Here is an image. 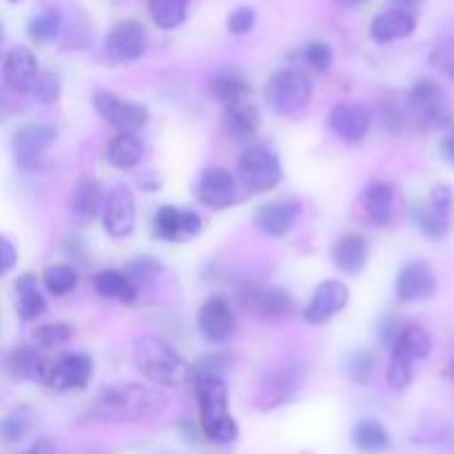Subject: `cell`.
<instances>
[{"mask_svg": "<svg viewBox=\"0 0 454 454\" xmlns=\"http://www.w3.org/2000/svg\"><path fill=\"white\" fill-rule=\"evenodd\" d=\"M168 406V397L160 388L145 384L105 386L93 399L89 417L102 424H140L153 419Z\"/></svg>", "mask_w": 454, "mask_h": 454, "instance_id": "obj_1", "label": "cell"}, {"mask_svg": "<svg viewBox=\"0 0 454 454\" xmlns=\"http://www.w3.org/2000/svg\"><path fill=\"white\" fill-rule=\"evenodd\" d=\"M133 364L151 384L162 388H180L193 381V366L160 337H140L133 344Z\"/></svg>", "mask_w": 454, "mask_h": 454, "instance_id": "obj_2", "label": "cell"}, {"mask_svg": "<svg viewBox=\"0 0 454 454\" xmlns=\"http://www.w3.org/2000/svg\"><path fill=\"white\" fill-rule=\"evenodd\" d=\"M200 403L202 433L215 443H231L238 439V421L229 415V388L222 377H204L195 381Z\"/></svg>", "mask_w": 454, "mask_h": 454, "instance_id": "obj_3", "label": "cell"}, {"mask_svg": "<svg viewBox=\"0 0 454 454\" xmlns=\"http://www.w3.org/2000/svg\"><path fill=\"white\" fill-rule=\"evenodd\" d=\"M390 350H393V355H390L388 364V384L395 390H403L412 384L415 364L428 357L430 350H433V340L424 326L406 324Z\"/></svg>", "mask_w": 454, "mask_h": 454, "instance_id": "obj_4", "label": "cell"}, {"mask_svg": "<svg viewBox=\"0 0 454 454\" xmlns=\"http://www.w3.org/2000/svg\"><path fill=\"white\" fill-rule=\"evenodd\" d=\"M408 109L424 129H446L454 118V106L446 89L430 78H421L408 93Z\"/></svg>", "mask_w": 454, "mask_h": 454, "instance_id": "obj_5", "label": "cell"}, {"mask_svg": "<svg viewBox=\"0 0 454 454\" xmlns=\"http://www.w3.org/2000/svg\"><path fill=\"white\" fill-rule=\"evenodd\" d=\"M264 98L275 114L295 115L309 106L313 98V82L306 71L295 69V67L279 69L266 84Z\"/></svg>", "mask_w": 454, "mask_h": 454, "instance_id": "obj_6", "label": "cell"}, {"mask_svg": "<svg viewBox=\"0 0 454 454\" xmlns=\"http://www.w3.org/2000/svg\"><path fill=\"white\" fill-rule=\"evenodd\" d=\"M238 176L247 191L266 193L282 182V164L270 146L253 145L239 155Z\"/></svg>", "mask_w": 454, "mask_h": 454, "instance_id": "obj_7", "label": "cell"}, {"mask_svg": "<svg viewBox=\"0 0 454 454\" xmlns=\"http://www.w3.org/2000/svg\"><path fill=\"white\" fill-rule=\"evenodd\" d=\"M93 106H96L98 115L118 131L137 133L149 122V109L146 106L131 100H122V98L111 91L93 93Z\"/></svg>", "mask_w": 454, "mask_h": 454, "instance_id": "obj_8", "label": "cell"}, {"mask_svg": "<svg viewBox=\"0 0 454 454\" xmlns=\"http://www.w3.org/2000/svg\"><path fill=\"white\" fill-rule=\"evenodd\" d=\"M93 362L89 355H65L60 359H49V366L44 371L43 384L58 393L67 390H82L91 381Z\"/></svg>", "mask_w": 454, "mask_h": 454, "instance_id": "obj_9", "label": "cell"}, {"mask_svg": "<svg viewBox=\"0 0 454 454\" xmlns=\"http://www.w3.org/2000/svg\"><path fill=\"white\" fill-rule=\"evenodd\" d=\"M102 229L115 239H122L133 233L136 226V198L127 186L118 184L106 193L102 207Z\"/></svg>", "mask_w": 454, "mask_h": 454, "instance_id": "obj_10", "label": "cell"}, {"mask_svg": "<svg viewBox=\"0 0 454 454\" xmlns=\"http://www.w3.org/2000/svg\"><path fill=\"white\" fill-rule=\"evenodd\" d=\"M202 229V217L195 211H189V208H177L164 204L153 215L155 238L167 239V242H182V239L198 238Z\"/></svg>", "mask_w": 454, "mask_h": 454, "instance_id": "obj_11", "label": "cell"}, {"mask_svg": "<svg viewBox=\"0 0 454 454\" xmlns=\"http://www.w3.org/2000/svg\"><path fill=\"white\" fill-rule=\"evenodd\" d=\"M198 326L204 340L211 344H224L233 337L238 322H235L233 309L224 297H208L200 309Z\"/></svg>", "mask_w": 454, "mask_h": 454, "instance_id": "obj_12", "label": "cell"}, {"mask_svg": "<svg viewBox=\"0 0 454 454\" xmlns=\"http://www.w3.org/2000/svg\"><path fill=\"white\" fill-rule=\"evenodd\" d=\"M348 297L350 293L346 284L337 282V279L322 282L315 288L309 306L304 309V319L309 324H326L328 319H333L340 310L346 309Z\"/></svg>", "mask_w": 454, "mask_h": 454, "instance_id": "obj_13", "label": "cell"}, {"mask_svg": "<svg viewBox=\"0 0 454 454\" xmlns=\"http://www.w3.org/2000/svg\"><path fill=\"white\" fill-rule=\"evenodd\" d=\"M195 198L200 204L211 208H224L233 204L235 200V177L233 173L222 167H211L202 171L200 180L195 182L193 189Z\"/></svg>", "mask_w": 454, "mask_h": 454, "instance_id": "obj_14", "label": "cell"}, {"mask_svg": "<svg viewBox=\"0 0 454 454\" xmlns=\"http://www.w3.org/2000/svg\"><path fill=\"white\" fill-rule=\"evenodd\" d=\"M105 49L114 62L137 60L146 49V29L136 20L120 22L111 29Z\"/></svg>", "mask_w": 454, "mask_h": 454, "instance_id": "obj_15", "label": "cell"}, {"mask_svg": "<svg viewBox=\"0 0 454 454\" xmlns=\"http://www.w3.org/2000/svg\"><path fill=\"white\" fill-rule=\"evenodd\" d=\"M56 140V129L49 124H27L13 136V158L20 167H34Z\"/></svg>", "mask_w": 454, "mask_h": 454, "instance_id": "obj_16", "label": "cell"}, {"mask_svg": "<svg viewBox=\"0 0 454 454\" xmlns=\"http://www.w3.org/2000/svg\"><path fill=\"white\" fill-rule=\"evenodd\" d=\"M437 291V278L426 262L417 260L403 266L395 282V293L402 301H421L428 300Z\"/></svg>", "mask_w": 454, "mask_h": 454, "instance_id": "obj_17", "label": "cell"}, {"mask_svg": "<svg viewBox=\"0 0 454 454\" xmlns=\"http://www.w3.org/2000/svg\"><path fill=\"white\" fill-rule=\"evenodd\" d=\"M244 309H248L251 313H255L257 317L269 319H284L293 313V297L291 293L284 291V288L270 286V288H248L242 295Z\"/></svg>", "mask_w": 454, "mask_h": 454, "instance_id": "obj_18", "label": "cell"}, {"mask_svg": "<svg viewBox=\"0 0 454 454\" xmlns=\"http://www.w3.org/2000/svg\"><path fill=\"white\" fill-rule=\"evenodd\" d=\"M300 213L301 207L295 200H273L257 208L255 226L270 238H284L291 233Z\"/></svg>", "mask_w": 454, "mask_h": 454, "instance_id": "obj_19", "label": "cell"}, {"mask_svg": "<svg viewBox=\"0 0 454 454\" xmlns=\"http://www.w3.org/2000/svg\"><path fill=\"white\" fill-rule=\"evenodd\" d=\"M328 127L344 142H359L362 137H366L368 129H371V114L366 106L357 105V102H341L331 109Z\"/></svg>", "mask_w": 454, "mask_h": 454, "instance_id": "obj_20", "label": "cell"}, {"mask_svg": "<svg viewBox=\"0 0 454 454\" xmlns=\"http://www.w3.org/2000/svg\"><path fill=\"white\" fill-rule=\"evenodd\" d=\"M40 75L38 58L31 49L13 47L9 49L3 62V78L12 89L20 93H29L35 78Z\"/></svg>", "mask_w": 454, "mask_h": 454, "instance_id": "obj_21", "label": "cell"}, {"mask_svg": "<svg viewBox=\"0 0 454 454\" xmlns=\"http://www.w3.org/2000/svg\"><path fill=\"white\" fill-rule=\"evenodd\" d=\"M417 20L412 13L406 9H388V12L380 13L371 25V35L375 43L386 44L395 43V40L408 38L415 34Z\"/></svg>", "mask_w": 454, "mask_h": 454, "instance_id": "obj_22", "label": "cell"}, {"mask_svg": "<svg viewBox=\"0 0 454 454\" xmlns=\"http://www.w3.org/2000/svg\"><path fill=\"white\" fill-rule=\"evenodd\" d=\"M333 262L346 275L362 273L368 262V242L364 235H344L333 247Z\"/></svg>", "mask_w": 454, "mask_h": 454, "instance_id": "obj_23", "label": "cell"}, {"mask_svg": "<svg viewBox=\"0 0 454 454\" xmlns=\"http://www.w3.org/2000/svg\"><path fill=\"white\" fill-rule=\"evenodd\" d=\"M47 366L49 359L43 357L35 348H13L12 353L4 357V371H7L13 380L40 381V384H43Z\"/></svg>", "mask_w": 454, "mask_h": 454, "instance_id": "obj_24", "label": "cell"}, {"mask_svg": "<svg viewBox=\"0 0 454 454\" xmlns=\"http://www.w3.org/2000/svg\"><path fill=\"white\" fill-rule=\"evenodd\" d=\"M93 288L100 297L120 301V304H133L137 300V286L129 273L120 270H100L93 278Z\"/></svg>", "mask_w": 454, "mask_h": 454, "instance_id": "obj_25", "label": "cell"}, {"mask_svg": "<svg viewBox=\"0 0 454 454\" xmlns=\"http://www.w3.org/2000/svg\"><path fill=\"white\" fill-rule=\"evenodd\" d=\"M224 124L229 136H233L235 140H247L260 127V111L248 102V98H244L224 106Z\"/></svg>", "mask_w": 454, "mask_h": 454, "instance_id": "obj_26", "label": "cell"}, {"mask_svg": "<svg viewBox=\"0 0 454 454\" xmlns=\"http://www.w3.org/2000/svg\"><path fill=\"white\" fill-rule=\"evenodd\" d=\"M105 207L102 186L96 180H82L71 195L69 211L78 222H91Z\"/></svg>", "mask_w": 454, "mask_h": 454, "instance_id": "obj_27", "label": "cell"}, {"mask_svg": "<svg viewBox=\"0 0 454 454\" xmlns=\"http://www.w3.org/2000/svg\"><path fill=\"white\" fill-rule=\"evenodd\" d=\"M364 207L371 222L386 226L395 215V189L388 182H372L364 191Z\"/></svg>", "mask_w": 454, "mask_h": 454, "instance_id": "obj_28", "label": "cell"}, {"mask_svg": "<svg viewBox=\"0 0 454 454\" xmlns=\"http://www.w3.org/2000/svg\"><path fill=\"white\" fill-rule=\"evenodd\" d=\"M145 155V145L131 131H120L106 146V160L115 168H133Z\"/></svg>", "mask_w": 454, "mask_h": 454, "instance_id": "obj_29", "label": "cell"}, {"mask_svg": "<svg viewBox=\"0 0 454 454\" xmlns=\"http://www.w3.org/2000/svg\"><path fill=\"white\" fill-rule=\"evenodd\" d=\"M18 293V315L22 322L40 317L47 310V300L38 288V278L34 273H22L16 282Z\"/></svg>", "mask_w": 454, "mask_h": 454, "instance_id": "obj_30", "label": "cell"}, {"mask_svg": "<svg viewBox=\"0 0 454 454\" xmlns=\"http://www.w3.org/2000/svg\"><path fill=\"white\" fill-rule=\"evenodd\" d=\"M211 93L222 102V105H233V102L244 100L251 93L247 78L242 74L233 69L220 71V74L213 75L211 80Z\"/></svg>", "mask_w": 454, "mask_h": 454, "instance_id": "obj_31", "label": "cell"}, {"mask_svg": "<svg viewBox=\"0 0 454 454\" xmlns=\"http://www.w3.org/2000/svg\"><path fill=\"white\" fill-rule=\"evenodd\" d=\"M353 443L357 450L375 454V452H384L390 448V437L386 433L384 426L380 421L372 419H364L355 426L353 430Z\"/></svg>", "mask_w": 454, "mask_h": 454, "instance_id": "obj_32", "label": "cell"}, {"mask_svg": "<svg viewBox=\"0 0 454 454\" xmlns=\"http://www.w3.org/2000/svg\"><path fill=\"white\" fill-rule=\"evenodd\" d=\"M300 384V375H297V368H282V371L269 375L266 384L262 386L264 390V402H269L266 406H278V403L286 402L291 397L293 390Z\"/></svg>", "mask_w": 454, "mask_h": 454, "instance_id": "obj_33", "label": "cell"}, {"mask_svg": "<svg viewBox=\"0 0 454 454\" xmlns=\"http://www.w3.org/2000/svg\"><path fill=\"white\" fill-rule=\"evenodd\" d=\"M189 0H149V13L160 29H176L184 22Z\"/></svg>", "mask_w": 454, "mask_h": 454, "instance_id": "obj_34", "label": "cell"}, {"mask_svg": "<svg viewBox=\"0 0 454 454\" xmlns=\"http://www.w3.org/2000/svg\"><path fill=\"white\" fill-rule=\"evenodd\" d=\"M43 284L49 295L65 297L74 293L75 286H78V273L67 264L47 266L43 273Z\"/></svg>", "mask_w": 454, "mask_h": 454, "instance_id": "obj_35", "label": "cell"}, {"mask_svg": "<svg viewBox=\"0 0 454 454\" xmlns=\"http://www.w3.org/2000/svg\"><path fill=\"white\" fill-rule=\"evenodd\" d=\"M74 337V328L69 324H44V326H38L31 335L34 340L35 348L40 350H49V348H58V346L67 344V341Z\"/></svg>", "mask_w": 454, "mask_h": 454, "instance_id": "obj_36", "label": "cell"}, {"mask_svg": "<svg viewBox=\"0 0 454 454\" xmlns=\"http://www.w3.org/2000/svg\"><path fill=\"white\" fill-rule=\"evenodd\" d=\"M62 27V16L58 12H43L38 16H34L29 20V38L35 40V43H49V40L56 38L60 34Z\"/></svg>", "mask_w": 454, "mask_h": 454, "instance_id": "obj_37", "label": "cell"}, {"mask_svg": "<svg viewBox=\"0 0 454 454\" xmlns=\"http://www.w3.org/2000/svg\"><path fill=\"white\" fill-rule=\"evenodd\" d=\"M412 217H415V224L419 226V231L424 235H428V238H443V235L448 233V217L439 215L437 211H433L428 207H417L415 213H412Z\"/></svg>", "mask_w": 454, "mask_h": 454, "instance_id": "obj_38", "label": "cell"}, {"mask_svg": "<svg viewBox=\"0 0 454 454\" xmlns=\"http://www.w3.org/2000/svg\"><path fill=\"white\" fill-rule=\"evenodd\" d=\"M346 372H348L350 380L357 381V384H368L372 372H375V357L364 348L353 350V353L346 357Z\"/></svg>", "mask_w": 454, "mask_h": 454, "instance_id": "obj_39", "label": "cell"}, {"mask_svg": "<svg viewBox=\"0 0 454 454\" xmlns=\"http://www.w3.org/2000/svg\"><path fill=\"white\" fill-rule=\"evenodd\" d=\"M31 428V412L29 408H16L9 417H4L3 421V437L7 442H20Z\"/></svg>", "mask_w": 454, "mask_h": 454, "instance_id": "obj_40", "label": "cell"}, {"mask_svg": "<svg viewBox=\"0 0 454 454\" xmlns=\"http://www.w3.org/2000/svg\"><path fill=\"white\" fill-rule=\"evenodd\" d=\"M430 65L442 75L454 80V38H446L434 44L433 53H430Z\"/></svg>", "mask_w": 454, "mask_h": 454, "instance_id": "obj_41", "label": "cell"}, {"mask_svg": "<svg viewBox=\"0 0 454 454\" xmlns=\"http://www.w3.org/2000/svg\"><path fill=\"white\" fill-rule=\"evenodd\" d=\"M231 366V357L224 353L207 355L193 366V381L204 380V377H222V372Z\"/></svg>", "mask_w": 454, "mask_h": 454, "instance_id": "obj_42", "label": "cell"}, {"mask_svg": "<svg viewBox=\"0 0 454 454\" xmlns=\"http://www.w3.org/2000/svg\"><path fill=\"white\" fill-rule=\"evenodd\" d=\"M29 93L35 100L43 102V105H51V102H56L58 96H60V80L53 74H40Z\"/></svg>", "mask_w": 454, "mask_h": 454, "instance_id": "obj_43", "label": "cell"}, {"mask_svg": "<svg viewBox=\"0 0 454 454\" xmlns=\"http://www.w3.org/2000/svg\"><path fill=\"white\" fill-rule=\"evenodd\" d=\"M304 60L310 69L324 74V71L331 69V65H333L331 47H328L326 43H310L309 47L304 49Z\"/></svg>", "mask_w": 454, "mask_h": 454, "instance_id": "obj_44", "label": "cell"}, {"mask_svg": "<svg viewBox=\"0 0 454 454\" xmlns=\"http://www.w3.org/2000/svg\"><path fill=\"white\" fill-rule=\"evenodd\" d=\"M255 20H257L255 9L238 7L233 13H231L229 20H226V27H229L231 34L244 35V34H248L253 27H255Z\"/></svg>", "mask_w": 454, "mask_h": 454, "instance_id": "obj_45", "label": "cell"}, {"mask_svg": "<svg viewBox=\"0 0 454 454\" xmlns=\"http://www.w3.org/2000/svg\"><path fill=\"white\" fill-rule=\"evenodd\" d=\"M454 207V193L448 184H437L430 193V208L437 211L439 215L443 217H450Z\"/></svg>", "mask_w": 454, "mask_h": 454, "instance_id": "obj_46", "label": "cell"}, {"mask_svg": "<svg viewBox=\"0 0 454 454\" xmlns=\"http://www.w3.org/2000/svg\"><path fill=\"white\" fill-rule=\"evenodd\" d=\"M403 326H406V324H402V319H399L397 315H393V313L386 315V317L381 319V326H380L381 341H384L386 346H390V348H393V344L397 341V337L402 335Z\"/></svg>", "mask_w": 454, "mask_h": 454, "instance_id": "obj_47", "label": "cell"}, {"mask_svg": "<svg viewBox=\"0 0 454 454\" xmlns=\"http://www.w3.org/2000/svg\"><path fill=\"white\" fill-rule=\"evenodd\" d=\"M158 270H162V264H158L155 260H149V257H142V260H136L129 269V278L133 282H142V279H149L153 278Z\"/></svg>", "mask_w": 454, "mask_h": 454, "instance_id": "obj_48", "label": "cell"}, {"mask_svg": "<svg viewBox=\"0 0 454 454\" xmlns=\"http://www.w3.org/2000/svg\"><path fill=\"white\" fill-rule=\"evenodd\" d=\"M18 253L7 238H0V273L7 275L16 266Z\"/></svg>", "mask_w": 454, "mask_h": 454, "instance_id": "obj_49", "label": "cell"}, {"mask_svg": "<svg viewBox=\"0 0 454 454\" xmlns=\"http://www.w3.org/2000/svg\"><path fill=\"white\" fill-rule=\"evenodd\" d=\"M53 452H56V446H53L51 442H47V439H43V442H38L35 446H31L29 450L22 454H53Z\"/></svg>", "mask_w": 454, "mask_h": 454, "instance_id": "obj_50", "label": "cell"}, {"mask_svg": "<svg viewBox=\"0 0 454 454\" xmlns=\"http://www.w3.org/2000/svg\"><path fill=\"white\" fill-rule=\"evenodd\" d=\"M442 153H443V158L448 160V162L454 164V131L450 133V136L446 137V140H443Z\"/></svg>", "mask_w": 454, "mask_h": 454, "instance_id": "obj_51", "label": "cell"}, {"mask_svg": "<svg viewBox=\"0 0 454 454\" xmlns=\"http://www.w3.org/2000/svg\"><path fill=\"white\" fill-rule=\"evenodd\" d=\"M340 3L344 4V7H362L366 0H340Z\"/></svg>", "mask_w": 454, "mask_h": 454, "instance_id": "obj_52", "label": "cell"}, {"mask_svg": "<svg viewBox=\"0 0 454 454\" xmlns=\"http://www.w3.org/2000/svg\"><path fill=\"white\" fill-rule=\"evenodd\" d=\"M446 375L450 377V380L454 381V357L450 359V364H448V368H446Z\"/></svg>", "mask_w": 454, "mask_h": 454, "instance_id": "obj_53", "label": "cell"}, {"mask_svg": "<svg viewBox=\"0 0 454 454\" xmlns=\"http://www.w3.org/2000/svg\"><path fill=\"white\" fill-rule=\"evenodd\" d=\"M395 3H399V4H412V3H415V0H395Z\"/></svg>", "mask_w": 454, "mask_h": 454, "instance_id": "obj_54", "label": "cell"}]
</instances>
